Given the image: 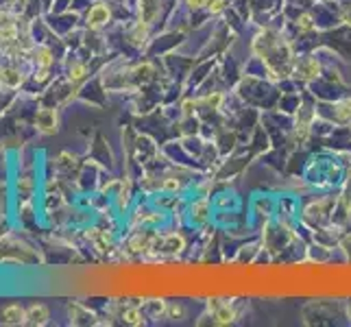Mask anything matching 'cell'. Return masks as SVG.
<instances>
[{"instance_id": "17", "label": "cell", "mask_w": 351, "mask_h": 327, "mask_svg": "<svg viewBox=\"0 0 351 327\" xmlns=\"http://www.w3.org/2000/svg\"><path fill=\"white\" fill-rule=\"evenodd\" d=\"M3 13H5V9H3V7H0V18H3Z\"/></svg>"}, {"instance_id": "9", "label": "cell", "mask_w": 351, "mask_h": 327, "mask_svg": "<svg viewBox=\"0 0 351 327\" xmlns=\"http://www.w3.org/2000/svg\"><path fill=\"white\" fill-rule=\"evenodd\" d=\"M149 27H151V24L144 22V20L135 22L133 27L129 29V42H133V44H142V42H146V37H149Z\"/></svg>"}, {"instance_id": "7", "label": "cell", "mask_w": 351, "mask_h": 327, "mask_svg": "<svg viewBox=\"0 0 351 327\" xmlns=\"http://www.w3.org/2000/svg\"><path fill=\"white\" fill-rule=\"evenodd\" d=\"M89 77V65L85 61H79L75 59L70 65H68V72H66V81H70V83L75 85H81L83 81Z\"/></svg>"}, {"instance_id": "16", "label": "cell", "mask_w": 351, "mask_h": 327, "mask_svg": "<svg viewBox=\"0 0 351 327\" xmlns=\"http://www.w3.org/2000/svg\"><path fill=\"white\" fill-rule=\"evenodd\" d=\"M185 5L190 9H201V7H207V0H185Z\"/></svg>"}, {"instance_id": "3", "label": "cell", "mask_w": 351, "mask_h": 327, "mask_svg": "<svg viewBox=\"0 0 351 327\" xmlns=\"http://www.w3.org/2000/svg\"><path fill=\"white\" fill-rule=\"evenodd\" d=\"M109 20H111V9H109L107 3H103V0L94 3L85 13V27L89 31H99L103 27H107Z\"/></svg>"}, {"instance_id": "12", "label": "cell", "mask_w": 351, "mask_h": 327, "mask_svg": "<svg viewBox=\"0 0 351 327\" xmlns=\"http://www.w3.org/2000/svg\"><path fill=\"white\" fill-rule=\"evenodd\" d=\"M336 113H338V118L342 122H349L351 120V98H345V101H340L336 105Z\"/></svg>"}, {"instance_id": "1", "label": "cell", "mask_w": 351, "mask_h": 327, "mask_svg": "<svg viewBox=\"0 0 351 327\" xmlns=\"http://www.w3.org/2000/svg\"><path fill=\"white\" fill-rule=\"evenodd\" d=\"M33 129L39 135H55L59 131V111L55 105H42L35 109Z\"/></svg>"}, {"instance_id": "13", "label": "cell", "mask_w": 351, "mask_h": 327, "mask_svg": "<svg viewBox=\"0 0 351 327\" xmlns=\"http://www.w3.org/2000/svg\"><path fill=\"white\" fill-rule=\"evenodd\" d=\"M207 9L212 13H218L225 9V0H207Z\"/></svg>"}, {"instance_id": "15", "label": "cell", "mask_w": 351, "mask_h": 327, "mask_svg": "<svg viewBox=\"0 0 351 327\" xmlns=\"http://www.w3.org/2000/svg\"><path fill=\"white\" fill-rule=\"evenodd\" d=\"M297 24H299L301 29H306V31H308V29H312V18H310L308 13H303V15L299 18V22H297Z\"/></svg>"}, {"instance_id": "14", "label": "cell", "mask_w": 351, "mask_h": 327, "mask_svg": "<svg viewBox=\"0 0 351 327\" xmlns=\"http://www.w3.org/2000/svg\"><path fill=\"white\" fill-rule=\"evenodd\" d=\"M220 101H223V96H220V94H214V96H205V98H203V103H207L209 107H218Z\"/></svg>"}, {"instance_id": "11", "label": "cell", "mask_w": 351, "mask_h": 327, "mask_svg": "<svg viewBox=\"0 0 351 327\" xmlns=\"http://www.w3.org/2000/svg\"><path fill=\"white\" fill-rule=\"evenodd\" d=\"M297 72H299V77H303V79H314V77H318V63L314 59H306L297 68Z\"/></svg>"}, {"instance_id": "10", "label": "cell", "mask_w": 351, "mask_h": 327, "mask_svg": "<svg viewBox=\"0 0 351 327\" xmlns=\"http://www.w3.org/2000/svg\"><path fill=\"white\" fill-rule=\"evenodd\" d=\"M120 316H122V321L129 323V325H142L144 323V316H142V312L135 306H127L120 312Z\"/></svg>"}, {"instance_id": "2", "label": "cell", "mask_w": 351, "mask_h": 327, "mask_svg": "<svg viewBox=\"0 0 351 327\" xmlns=\"http://www.w3.org/2000/svg\"><path fill=\"white\" fill-rule=\"evenodd\" d=\"M27 81H29V75L20 68V65H15V63L0 65V87L3 89L15 92V89H22V85L27 83Z\"/></svg>"}, {"instance_id": "6", "label": "cell", "mask_w": 351, "mask_h": 327, "mask_svg": "<svg viewBox=\"0 0 351 327\" xmlns=\"http://www.w3.org/2000/svg\"><path fill=\"white\" fill-rule=\"evenodd\" d=\"M24 321H27V308H24L22 303H7L3 306V310H0V323L5 325H24Z\"/></svg>"}, {"instance_id": "8", "label": "cell", "mask_w": 351, "mask_h": 327, "mask_svg": "<svg viewBox=\"0 0 351 327\" xmlns=\"http://www.w3.org/2000/svg\"><path fill=\"white\" fill-rule=\"evenodd\" d=\"M159 3L161 0H137V9H140V20L153 24L159 13Z\"/></svg>"}, {"instance_id": "5", "label": "cell", "mask_w": 351, "mask_h": 327, "mask_svg": "<svg viewBox=\"0 0 351 327\" xmlns=\"http://www.w3.org/2000/svg\"><path fill=\"white\" fill-rule=\"evenodd\" d=\"M48 323H51V308L46 303H31L27 308V321H24V325L44 327Z\"/></svg>"}, {"instance_id": "4", "label": "cell", "mask_w": 351, "mask_h": 327, "mask_svg": "<svg viewBox=\"0 0 351 327\" xmlns=\"http://www.w3.org/2000/svg\"><path fill=\"white\" fill-rule=\"evenodd\" d=\"M27 61L33 65V68H42V70H51L55 63V53L48 44H35L27 55Z\"/></svg>"}]
</instances>
